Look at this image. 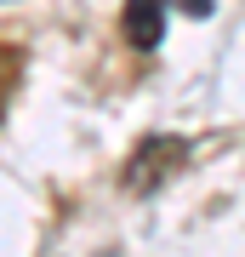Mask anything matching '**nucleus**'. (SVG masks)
<instances>
[{"label":"nucleus","mask_w":245,"mask_h":257,"mask_svg":"<svg viewBox=\"0 0 245 257\" xmlns=\"http://www.w3.org/2000/svg\"><path fill=\"white\" fill-rule=\"evenodd\" d=\"M182 166V138H148L143 149H137V160L126 166V189L137 194H154L165 177H171Z\"/></svg>","instance_id":"f257e3e1"},{"label":"nucleus","mask_w":245,"mask_h":257,"mask_svg":"<svg viewBox=\"0 0 245 257\" xmlns=\"http://www.w3.org/2000/svg\"><path fill=\"white\" fill-rule=\"evenodd\" d=\"M182 12H188V18H205V12H211V0H182Z\"/></svg>","instance_id":"7ed1b4c3"},{"label":"nucleus","mask_w":245,"mask_h":257,"mask_svg":"<svg viewBox=\"0 0 245 257\" xmlns=\"http://www.w3.org/2000/svg\"><path fill=\"white\" fill-rule=\"evenodd\" d=\"M160 35H165L160 0H126V40H131V46H137V52H154Z\"/></svg>","instance_id":"f03ea898"}]
</instances>
